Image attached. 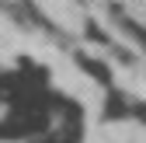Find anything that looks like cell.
Returning a JSON list of instances; mask_svg holds the SVG:
<instances>
[{
  "label": "cell",
  "instance_id": "obj_1",
  "mask_svg": "<svg viewBox=\"0 0 146 143\" xmlns=\"http://www.w3.org/2000/svg\"><path fill=\"white\" fill-rule=\"evenodd\" d=\"M129 105H132V98H125V94L111 91V98H108V105H104V112H101V119H108V122H118V119H129Z\"/></svg>",
  "mask_w": 146,
  "mask_h": 143
},
{
  "label": "cell",
  "instance_id": "obj_2",
  "mask_svg": "<svg viewBox=\"0 0 146 143\" xmlns=\"http://www.w3.org/2000/svg\"><path fill=\"white\" fill-rule=\"evenodd\" d=\"M77 63H80L87 74L98 80V84H111V70H108L101 59H90V56H84V52H77Z\"/></svg>",
  "mask_w": 146,
  "mask_h": 143
},
{
  "label": "cell",
  "instance_id": "obj_3",
  "mask_svg": "<svg viewBox=\"0 0 146 143\" xmlns=\"http://www.w3.org/2000/svg\"><path fill=\"white\" fill-rule=\"evenodd\" d=\"M118 25H122L125 31H129V35H132V39H136L139 45H146V25H139V21H136V17H122V21H118Z\"/></svg>",
  "mask_w": 146,
  "mask_h": 143
},
{
  "label": "cell",
  "instance_id": "obj_4",
  "mask_svg": "<svg viewBox=\"0 0 146 143\" xmlns=\"http://www.w3.org/2000/svg\"><path fill=\"white\" fill-rule=\"evenodd\" d=\"M129 119L146 122V101H132V105H129Z\"/></svg>",
  "mask_w": 146,
  "mask_h": 143
}]
</instances>
